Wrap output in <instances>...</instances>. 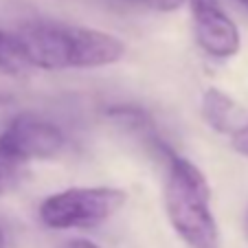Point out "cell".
<instances>
[{
  "mask_svg": "<svg viewBox=\"0 0 248 248\" xmlns=\"http://www.w3.org/2000/svg\"><path fill=\"white\" fill-rule=\"evenodd\" d=\"M130 7H140V9H152V11H176L187 2V0H117Z\"/></svg>",
  "mask_w": 248,
  "mask_h": 248,
  "instance_id": "obj_9",
  "label": "cell"
},
{
  "mask_svg": "<svg viewBox=\"0 0 248 248\" xmlns=\"http://www.w3.org/2000/svg\"><path fill=\"white\" fill-rule=\"evenodd\" d=\"M66 145L62 130L53 121L33 112H22L0 132V147L22 163L55 158Z\"/></svg>",
  "mask_w": 248,
  "mask_h": 248,
  "instance_id": "obj_4",
  "label": "cell"
},
{
  "mask_svg": "<svg viewBox=\"0 0 248 248\" xmlns=\"http://www.w3.org/2000/svg\"><path fill=\"white\" fill-rule=\"evenodd\" d=\"M7 242H5V233H2V229H0V248H5Z\"/></svg>",
  "mask_w": 248,
  "mask_h": 248,
  "instance_id": "obj_13",
  "label": "cell"
},
{
  "mask_svg": "<svg viewBox=\"0 0 248 248\" xmlns=\"http://www.w3.org/2000/svg\"><path fill=\"white\" fill-rule=\"evenodd\" d=\"M27 176V163L18 160L16 156L7 154L0 147V196L9 193L22 183V178Z\"/></svg>",
  "mask_w": 248,
  "mask_h": 248,
  "instance_id": "obj_8",
  "label": "cell"
},
{
  "mask_svg": "<svg viewBox=\"0 0 248 248\" xmlns=\"http://www.w3.org/2000/svg\"><path fill=\"white\" fill-rule=\"evenodd\" d=\"M18 38L31 66L42 70L101 68L125 55V44L112 33L79 24L35 20L20 27Z\"/></svg>",
  "mask_w": 248,
  "mask_h": 248,
  "instance_id": "obj_1",
  "label": "cell"
},
{
  "mask_svg": "<svg viewBox=\"0 0 248 248\" xmlns=\"http://www.w3.org/2000/svg\"><path fill=\"white\" fill-rule=\"evenodd\" d=\"M31 68L33 66L29 62L18 33L0 31V73L11 77H24Z\"/></svg>",
  "mask_w": 248,
  "mask_h": 248,
  "instance_id": "obj_7",
  "label": "cell"
},
{
  "mask_svg": "<svg viewBox=\"0 0 248 248\" xmlns=\"http://www.w3.org/2000/svg\"><path fill=\"white\" fill-rule=\"evenodd\" d=\"M163 200L169 224L189 248H220V229L211 209V187L200 167L189 158L171 156Z\"/></svg>",
  "mask_w": 248,
  "mask_h": 248,
  "instance_id": "obj_2",
  "label": "cell"
},
{
  "mask_svg": "<svg viewBox=\"0 0 248 248\" xmlns=\"http://www.w3.org/2000/svg\"><path fill=\"white\" fill-rule=\"evenodd\" d=\"M193 16V29L200 48L211 57L229 60L237 55L242 35L217 0H187Z\"/></svg>",
  "mask_w": 248,
  "mask_h": 248,
  "instance_id": "obj_5",
  "label": "cell"
},
{
  "mask_svg": "<svg viewBox=\"0 0 248 248\" xmlns=\"http://www.w3.org/2000/svg\"><path fill=\"white\" fill-rule=\"evenodd\" d=\"M237 2H239V5H244V7L248 9V0H237Z\"/></svg>",
  "mask_w": 248,
  "mask_h": 248,
  "instance_id": "obj_14",
  "label": "cell"
},
{
  "mask_svg": "<svg viewBox=\"0 0 248 248\" xmlns=\"http://www.w3.org/2000/svg\"><path fill=\"white\" fill-rule=\"evenodd\" d=\"M202 117L220 134H233L248 121L246 110L220 88H209L202 94Z\"/></svg>",
  "mask_w": 248,
  "mask_h": 248,
  "instance_id": "obj_6",
  "label": "cell"
},
{
  "mask_svg": "<svg viewBox=\"0 0 248 248\" xmlns=\"http://www.w3.org/2000/svg\"><path fill=\"white\" fill-rule=\"evenodd\" d=\"M244 235L248 239V211H246V217H244Z\"/></svg>",
  "mask_w": 248,
  "mask_h": 248,
  "instance_id": "obj_12",
  "label": "cell"
},
{
  "mask_svg": "<svg viewBox=\"0 0 248 248\" xmlns=\"http://www.w3.org/2000/svg\"><path fill=\"white\" fill-rule=\"evenodd\" d=\"M231 145H233V150L237 152V154H242L248 158V121L244 123L237 132L231 134Z\"/></svg>",
  "mask_w": 248,
  "mask_h": 248,
  "instance_id": "obj_10",
  "label": "cell"
},
{
  "mask_svg": "<svg viewBox=\"0 0 248 248\" xmlns=\"http://www.w3.org/2000/svg\"><path fill=\"white\" fill-rule=\"evenodd\" d=\"M127 193L117 187H70L44 198L40 220L48 229H93L121 211Z\"/></svg>",
  "mask_w": 248,
  "mask_h": 248,
  "instance_id": "obj_3",
  "label": "cell"
},
{
  "mask_svg": "<svg viewBox=\"0 0 248 248\" xmlns=\"http://www.w3.org/2000/svg\"><path fill=\"white\" fill-rule=\"evenodd\" d=\"M62 248H99V246L88 242V239H70V242H66Z\"/></svg>",
  "mask_w": 248,
  "mask_h": 248,
  "instance_id": "obj_11",
  "label": "cell"
}]
</instances>
